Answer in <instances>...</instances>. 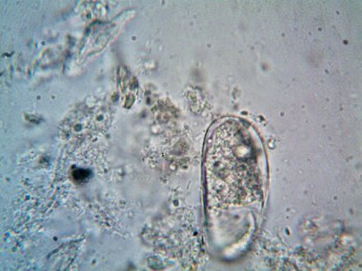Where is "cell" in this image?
Masks as SVG:
<instances>
[{"mask_svg": "<svg viewBox=\"0 0 362 271\" xmlns=\"http://www.w3.org/2000/svg\"><path fill=\"white\" fill-rule=\"evenodd\" d=\"M235 123H228L214 133L208 146L206 174L208 191L218 206L235 204V182L238 176L259 185V169L257 150L248 136L240 130L235 144Z\"/></svg>", "mask_w": 362, "mask_h": 271, "instance_id": "6da1fadb", "label": "cell"}]
</instances>
